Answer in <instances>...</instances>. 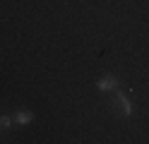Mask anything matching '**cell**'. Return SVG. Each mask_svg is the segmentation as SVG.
Wrapping results in <instances>:
<instances>
[{
	"label": "cell",
	"mask_w": 149,
	"mask_h": 144,
	"mask_svg": "<svg viewBox=\"0 0 149 144\" xmlns=\"http://www.w3.org/2000/svg\"><path fill=\"white\" fill-rule=\"evenodd\" d=\"M113 111H118L123 118H132V113H135V103H132V99H130L125 91L116 89V91H113Z\"/></svg>",
	"instance_id": "6da1fadb"
},
{
	"label": "cell",
	"mask_w": 149,
	"mask_h": 144,
	"mask_svg": "<svg viewBox=\"0 0 149 144\" xmlns=\"http://www.w3.org/2000/svg\"><path fill=\"white\" fill-rule=\"evenodd\" d=\"M96 89H99V91H116V89H118V77H116V74H104V77L96 82Z\"/></svg>",
	"instance_id": "7a4b0ae2"
},
{
	"label": "cell",
	"mask_w": 149,
	"mask_h": 144,
	"mask_svg": "<svg viewBox=\"0 0 149 144\" xmlns=\"http://www.w3.org/2000/svg\"><path fill=\"white\" fill-rule=\"evenodd\" d=\"M12 120H15V125H29L34 120V115H31V111H15Z\"/></svg>",
	"instance_id": "3957f363"
},
{
	"label": "cell",
	"mask_w": 149,
	"mask_h": 144,
	"mask_svg": "<svg viewBox=\"0 0 149 144\" xmlns=\"http://www.w3.org/2000/svg\"><path fill=\"white\" fill-rule=\"evenodd\" d=\"M12 125H15L12 115H0V130H10Z\"/></svg>",
	"instance_id": "277c9868"
},
{
	"label": "cell",
	"mask_w": 149,
	"mask_h": 144,
	"mask_svg": "<svg viewBox=\"0 0 149 144\" xmlns=\"http://www.w3.org/2000/svg\"><path fill=\"white\" fill-rule=\"evenodd\" d=\"M0 142H3V139H0Z\"/></svg>",
	"instance_id": "5b68a950"
}]
</instances>
